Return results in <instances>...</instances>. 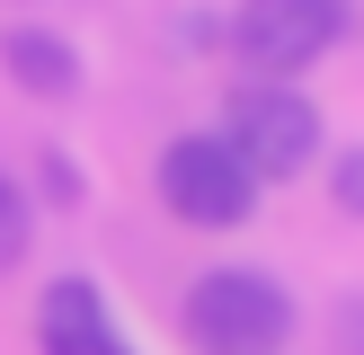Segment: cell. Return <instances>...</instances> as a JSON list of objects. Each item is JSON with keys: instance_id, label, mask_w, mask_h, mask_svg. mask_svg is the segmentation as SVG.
Returning <instances> with one entry per match:
<instances>
[{"instance_id": "cell-1", "label": "cell", "mask_w": 364, "mask_h": 355, "mask_svg": "<svg viewBox=\"0 0 364 355\" xmlns=\"http://www.w3.org/2000/svg\"><path fill=\"white\" fill-rule=\"evenodd\" d=\"M178 329H187L196 355H276L294 337V293L258 266H213V275L187 284Z\"/></svg>"}, {"instance_id": "cell-2", "label": "cell", "mask_w": 364, "mask_h": 355, "mask_svg": "<svg viewBox=\"0 0 364 355\" xmlns=\"http://www.w3.org/2000/svg\"><path fill=\"white\" fill-rule=\"evenodd\" d=\"M223 142L240 151V169L258 178H294L320 160V106L302 98L294 80H240L223 98Z\"/></svg>"}, {"instance_id": "cell-3", "label": "cell", "mask_w": 364, "mask_h": 355, "mask_svg": "<svg viewBox=\"0 0 364 355\" xmlns=\"http://www.w3.org/2000/svg\"><path fill=\"white\" fill-rule=\"evenodd\" d=\"M347 0H240L231 9V53L249 62V80H294L320 53L347 45Z\"/></svg>"}, {"instance_id": "cell-4", "label": "cell", "mask_w": 364, "mask_h": 355, "mask_svg": "<svg viewBox=\"0 0 364 355\" xmlns=\"http://www.w3.org/2000/svg\"><path fill=\"white\" fill-rule=\"evenodd\" d=\"M160 204L196 231H240L258 213V178L240 169V151L223 133H178L160 142Z\"/></svg>"}, {"instance_id": "cell-5", "label": "cell", "mask_w": 364, "mask_h": 355, "mask_svg": "<svg viewBox=\"0 0 364 355\" xmlns=\"http://www.w3.org/2000/svg\"><path fill=\"white\" fill-rule=\"evenodd\" d=\"M36 346L45 355H134L124 329H116V311H107V293L80 284V275L45 284V302H36Z\"/></svg>"}, {"instance_id": "cell-6", "label": "cell", "mask_w": 364, "mask_h": 355, "mask_svg": "<svg viewBox=\"0 0 364 355\" xmlns=\"http://www.w3.org/2000/svg\"><path fill=\"white\" fill-rule=\"evenodd\" d=\"M0 71H9L27 98H71V89H80V53H71L53 27H27V18L0 27Z\"/></svg>"}, {"instance_id": "cell-7", "label": "cell", "mask_w": 364, "mask_h": 355, "mask_svg": "<svg viewBox=\"0 0 364 355\" xmlns=\"http://www.w3.org/2000/svg\"><path fill=\"white\" fill-rule=\"evenodd\" d=\"M18 258H27V187L0 169V275H9Z\"/></svg>"}, {"instance_id": "cell-8", "label": "cell", "mask_w": 364, "mask_h": 355, "mask_svg": "<svg viewBox=\"0 0 364 355\" xmlns=\"http://www.w3.org/2000/svg\"><path fill=\"white\" fill-rule=\"evenodd\" d=\"M329 195L347 213H364V142H355V151H329Z\"/></svg>"}, {"instance_id": "cell-9", "label": "cell", "mask_w": 364, "mask_h": 355, "mask_svg": "<svg viewBox=\"0 0 364 355\" xmlns=\"http://www.w3.org/2000/svg\"><path fill=\"white\" fill-rule=\"evenodd\" d=\"M338 320H347V337H338V346H347V355H364V293H355V302H347Z\"/></svg>"}]
</instances>
